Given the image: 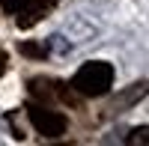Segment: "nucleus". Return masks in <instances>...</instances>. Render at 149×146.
Wrapping results in <instances>:
<instances>
[{
    "label": "nucleus",
    "mask_w": 149,
    "mask_h": 146,
    "mask_svg": "<svg viewBox=\"0 0 149 146\" xmlns=\"http://www.w3.org/2000/svg\"><path fill=\"white\" fill-rule=\"evenodd\" d=\"M27 3H30V0H0V9H3L6 15H18Z\"/></svg>",
    "instance_id": "8"
},
{
    "label": "nucleus",
    "mask_w": 149,
    "mask_h": 146,
    "mask_svg": "<svg viewBox=\"0 0 149 146\" xmlns=\"http://www.w3.org/2000/svg\"><path fill=\"white\" fill-rule=\"evenodd\" d=\"M27 116H30L33 128L39 131V134H45V137H60V134H66V128H69L66 116L60 111H54L51 104H42V102H30L27 104Z\"/></svg>",
    "instance_id": "2"
},
{
    "label": "nucleus",
    "mask_w": 149,
    "mask_h": 146,
    "mask_svg": "<svg viewBox=\"0 0 149 146\" xmlns=\"http://www.w3.org/2000/svg\"><path fill=\"white\" fill-rule=\"evenodd\" d=\"M60 81H51V78H33L30 81V95L42 104H54L60 102Z\"/></svg>",
    "instance_id": "4"
},
{
    "label": "nucleus",
    "mask_w": 149,
    "mask_h": 146,
    "mask_svg": "<svg viewBox=\"0 0 149 146\" xmlns=\"http://www.w3.org/2000/svg\"><path fill=\"white\" fill-rule=\"evenodd\" d=\"M72 87L78 90L84 99H86V95H90V99H95V95H104L110 87H113V66L104 63V60L84 63L78 72H74Z\"/></svg>",
    "instance_id": "1"
},
{
    "label": "nucleus",
    "mask_w": 149,
    "mask_h": 146,
    "mask_svg": "<svg viewBox=\"0 0 149 146\" xmlns=\"http://www.w3.org/2000/svg\"><path fill=\"white\" fill-rule=\"evenodd\" d=\"M6 69H9V57H6L3 48H0V75H6Z\"/></svg>",
    "instance_id": "9"
},
{
    "label": "nucleus",
    "mask_w": 149,
    "mask_h": 146,
    "mask_svg": "<svg viewBox=\"0 0 149 146\" xmlns=\"http://www.w3.org/2000/svg\"><path fill=\"white\" fill-rule=\"evenodd\" d=\"M21 54L24 57H33V60H45L48 57V48L45 45H36V42H24L21 45Z\"/></svg>",
    "instance_id": "6"
},
{
    "label": "nucleus",
    "mask_w": 149,
    "mask_h": 146,
    "mask_svg": "<svg viewBox=\"0 0 149 146\" xmlns=\"http://www.w3.org/2000/svg\"><path fill=\"white\" fill-rule=\"evenodd\" d=\"M146 92H149V81H137V83H131L125 92H119V95H116V102L110 104V111H125V107L137 104Z\"/></svg>",
    "instance_id": "5"
},
{
    "label": "nucleus",
    "mask_w": 149,
    "mask_h": 146,
    "mask_svg": "<svg viewBox=\"0 0 149 146\" xmlns=\"http://www.w3.org/2000/svg\"><path fill=\"white\" fill-rule=\"evenodd\" d=\"M57 3H60V0H30V3L18 12L15 24H18L21 30H30V27H36L45 15H51V9H54Z\"/></svg>",
    "instance_id": "3"
},
{
    "label": "nucleus",
    "mask_w": 149,
    "mask_h": 146,
    "mask_svg": "<svg viewBox=\"0 0 149 146\" xmlns=\"http://www.w3.org/2000/svg\"><path fill=\"white\" fill-rule=\"evenodd\" d=\"M125 143H128V146H134V143H149V125L131 128V131H128V137H125Z\"/></svg>",
    "instance_id": "7"
}]
</instances>
